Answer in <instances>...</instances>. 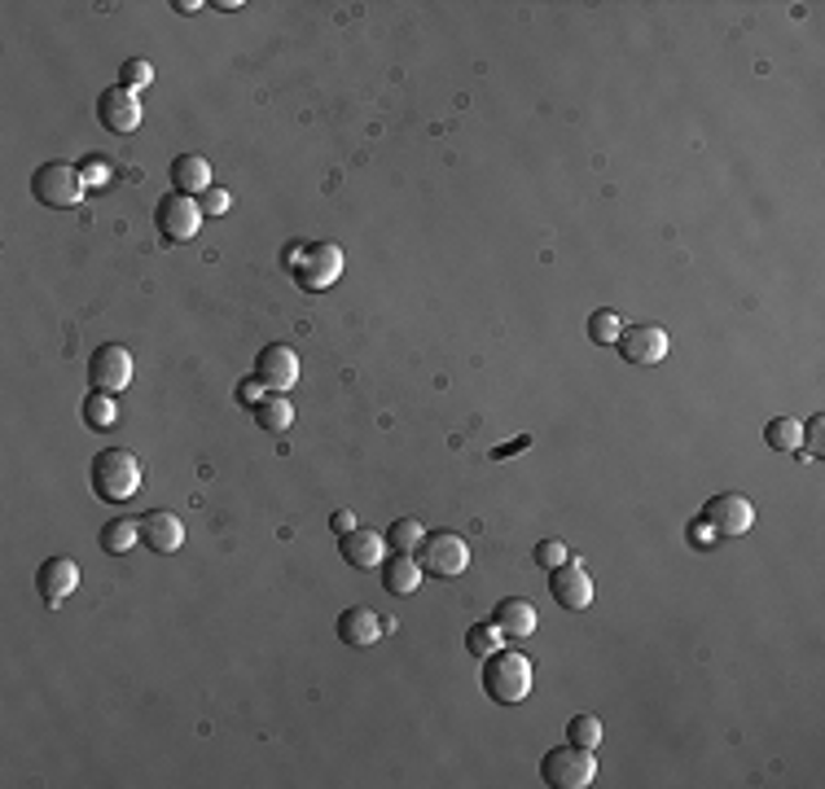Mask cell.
Wrapping results in <instances>:
<instances>
[{
	"instance_id": "484cf974",
	"label": "cell",
	"mask_w": 825,
	"mask_h": 789,
	"mask_svg": "<svg viewBox=\"0 0 825 789\" xmlns=\"http://www.w3.org/2000/svg\"><path fill=\"white\" fill-rule=\"evenodd\" d=\"M566 742L571 746H580V751H597L602 746V720L597 715H575L571 724H566Z\"/></svg>"
},
{
	"instance_id": "836d02e7",
	"label": "cell",
	"mask_w": 825,
	"mask_h": 789,
	"mask_svg": "<svg viewBox=\"0 0 825 789\" xmlns=\"http://www.w3.org/2000/svg\"><path fill=\"white\" fill-rule=\"evenodd\" d=\"M198 207H202V215H207V220H216V215H224V211H229V193L211 185V189L198 198Z\"/></svg>"
},
{
	"instance_id": "d6a6232c",
	"label": "cell",
	"mask_w": 825,
	"mask_h": 789,
	"mask_svg": "<svg viewBox=\"0 0 825 789\" xmlns=\"http://www.w3.org/2000/svg\"><path fill=\"white\" fill-rule=\"evenodd\" d=\"M268 394L273 391H268L260 378H242V382H238V403H246V408H260Z\"/></svg>"
},
{
	"instance_id": "44dd1931",
	"label": "cell",
	"mask_w": 825,
	"mask_h": 789,
	"mask_svg": "<svg viewBox=\"0 0 825 789\" xmlns=\"http://www.w3.org/2000/svg\"><path fill=\"white\" fill-rule=\"evenodd\" d=\"M101 548L106 553H114V557H123V553H132V544H141V522H132V518H114V522H106L101 526Z\"/></svg>"
},
{
	"instance_id": "4dcf8cb0",
	"label": "cell",
	"mask_w": 825,
	"mask_h": 789,
	"mask_svg": "<svg viewBox=\"0 0 825 789\" xmlns=\"http://www.w3.org/2000/svg\"><path fill=\"white\" fill-rule=\"evenodd\" d=\"M800 447H809L817 460L825 456V416H822V412L804 421V443H800Z\"/></svg>"
},
{
	"instance_id": "d4e9b609",
	"label": "cell",
	"mask_w": 825,
	"mask_h": 789,
	"mask_svg": "<svg viewBox=\"0 0 825 789\" xmlns=\"http://www.w3.org/2000/svg\"><path fill=\"white\" fill-rule=\"evenodd\" d=\"M383 535H387V548H396V553H413V548H421V540H426V531H421L417 518H396Z\"/></svg>"
},
{
	"instance_id": "603a6c76",
	"label": "cell",
	"mask_w": 825,
	"mask_h": 789,
	"mask_svg": "<svg viewBox=\"0 0 825 789\" xmlns=\"http://www.w3.org/2000/svg\"><path fill=\"white\" fill-rule=\"evenodd\" d=\"M765 443H769L773 452H800V443H804V425H800L795 416H773V421L765 425Z\"/></svg>"
},
{
	"instance_id": "e0dca14e",
	"label": "cell",
	"mask_w": 825,
	"mask_h": 789,
	"mask_svg": "<svg viewBox=\"0 0 825 789\" xmlns=\"http://www.w3.org/2000/svg\"><path fill=\"white\" fill-rule=\"evenodd\" d=\"M492 623L501 627V636L505 641H527L531 632H536V605L527 601V597H505L501 605H496V614H492Z\"/></svg>"
},
{
	"instance_id": "277c9868",
	"label": "cell",
	"mask_w": 825,
	"mask_h": 789,
	"mask_svg": "<svg viewBox=\"0 0 825 789\" xmlns=\"http://www.w3.org/2000/svg\"><path fill=\"white\" fill-rule=\"evenodd\" d=\"M31 193H35V202H44L53 211H70V207H79V198L88 193V185H84L79 167H70V163H44L31 176Z\"/></svg>"
},
{
	"instance_id": "4316f807",
	"label": "cell",
	"mask_w": 825,
	"mask_h": 789,
	"mask_svg": "<svg viewBox=\"0 0 825 789\" xmlns=\"http://www.w3.org/2000/svg\"><path fill=\"white\" fill-rule=\"evenodd\" d=\"M114 416H119V403H114V394L92 391L88 399H84V421H88L92 430H110V425H114Z\"/></svg>"
},
{
	"instance_id": "7a4b0ae2",
	"label": "cell",
	"mask_w": 825,
	"mask_h": 789,
	"mask_svg": "<svg viewBox=\"0 0 825 789\" xmlns=\"http://www.w3.org/2000/svg\"><path fill=\"white\" fill-rule=\"evenodd\" d=\"M483 693L496 707H518L531 693V663L518 649H496L483 658Z\"/></svg>"
},
{
	"instance_id": "2e32d148",
	"label": "cell",
	"mask_w": 825,
	"mask_h": 789,
	"mask_svg": "<svg viewBox=\"0 0 825 789\" xmlns=\"http://www.w3.org/2000/svg\"><path fill=\"white\" fill-rule=\"evenodd\" d=\"M141 544L154 548L158 557H167V553H176L185 544V522L176 513H167V509H154V513L141 518Z\"/></svg>"
},
{
	"instance_id": "52a82bcc",
	"label": "cell",
	"mask_w": 825,
	"mask_h": 789,
	"mask_svg": "<svg viewBox=\"0 0 825 789\" xmlns=\"http://www.w3.org/2000/svg\"><path fill=\"white\" fill-rule=\"evenodd\" d=\"M154 220H158V233H163L167 242H189V237H198V229H202L207 215H202L198 198H189V193H167V198L158 202Z\"/></svg>"
},
{
	"instance_id": "8fae6325",
	"label": "cell",
	"mask_w": 825,
	"mask_h": 789,
	"mask_svg": "<svg viewBox=\"0 0 825 789\" xmlns=\"http://www.w3.org/2000/svg\"><path fill=\"white\" fill-rule=\"evenodd\" d=\"M255 378H260L273 394L290 391V387L299 382V356H295V347H286V343L264 347L260 360H255Z\"/></svg>"
},
{
	"instance_id": "f546056e",
	"label": "cell",
	"mask_w": 825,
	"mask_h": 789,
	"mask_svg": "<svg viewBox=\"0 0 825 789\" xmlns=\"http://www.w3.org/2000/svg\"><path fill=\"white\" fill-rule=\"evenodd\" d=\"M79 176H84V185H88V189H106V185L114 180V167H110L106 158H88V163L79 167Z\"/></svg>"
},
{
	"instance_id": "8992f818",
	"label": "cell",
	"mask_w": 825,
	"mask_h": 789,
	"mask_svg": "<svg viewBox=\"0 0 825 789\" xmlns=\"http://www.w3.org/2000/svg\"><path fill=\"white\" fill-rule=\"evenodd\" d=\"M421 575H435V579H457V575H465V566H470V548H465V540L461 535H452V531H426V540H421Z\"/></svg>"
},
{
	"instance_id": "ba28073f",
	"label": "cell",
	"mask_w": 825,
	"mask_h": 789,
	"mask_svg": "<svg viewBox=\"0 0 825 789\" xmlns=\"http://www.w3.org/2000/svg\"><path fill=\"white\" fill-rule=\"evenodd\" d=\"M88 378H92V391L101 394H119L132 387V352L119 347V343H106L92 352L88 360Z\"/></svg>"
},
{
	"instance_id": "4fadbf2b",
	"label": "cell",
	"mask_w": 825,
	"mask_h": 789,
	"mask_svg": "<svg viewBox=\"0 0 825 789\" xmlns=\"http://www.w3.org/2000/svg\"><path fill=\"white\" fill-rule=\"evenodd\" d=\"M35 588H40V601L57 610V605L79 588V566H75L70 557H48V562H40V570H35Z\"/></svg>"
},
{
	"instance_id": "8d00e7d4",
	"label": "cell",
	"mask_w": 825,
	"mask_h": 789,
	"mask_svg": "<svg viewBox=\"0 0 825 789\" xmlns=\"http://www.w3.org/2000/svg\"><path fill=\"white\" fill-rule=\"evenodd\" d=\"M330 526H334L339 535H348V531H356V513H348V509H339V513L330 518Z\"/></svg>"
},
{
	"instance_id": "ffe728a7",
	"label": "cell",
	"mask_w": 825,
	"mask_h": 789,
	"mask_svg": "<svg viewBox=\"0 0 825 789\" xmlns=\"http://www.w3.org/2000/svg\"><path fill=\"white\" fill-rule=\"evenodd\" d=\"M172 185H176V193L202 198V193L211 189V167H207V158H202V154H180V158L172 163Z\"/></svg>"
},
{
	"instance_id": "d590c367",
	"label": "cell",
	"mask_w": 825,
	"mask_h": 789,
	"mask_svg": "<svg viewBox=\"0 0 825 789\" xmlns=\"http://www.w3.org/2000/svg\"><path fill=\"white\" fill-rule=\"evenodd\" d=\"M527 447H531V434H518V438L501 443V447L492 452V460H505V456H514V452H527Z\"/></svg>"
},
{
	"instance_id": "e575fe53",
	"label": "cell",
	"mask_w": 825,
	"mask_h": 789,
	"mask_svg": "<svg viewBox=\"0 0 825 789\" xmlns=\"http://www.w3.org/2000/svg\"><path fill=\"white\" fill-rule=\"evenodd\" d=\"M716 540H721V535H716V526H712L707 518H694V522H690V544H698V548H712Z\"/></svg>"
},
{
	"instance_id": "1f68e13d",
	"label": "cell",
	"mask_w": 825,
	"mask_h": 789,
	"mask_svg": "<svg viewBox=\"0 0 825 789\" xmlns=\"http://www.w3.org/2000/svg\"><path fill=\"white\" fill-rule=\"evenodd\" d=\"M562 562H566V548H562L558 540H540V544H536V566H540V570H553V566H562Z\"/></svg>"
},
{
	"instance_id": "5bb4252c",
	"label": "cell",
	"mask_w": 825,
	"mask_h": 789,
	"mask_svg": "<svg viewBox=\"0 0 825 789\" xmlns=\"http://www.w3.org/2000/svg\"><path fill=\"white\" fill-rule=\"evenodd\" d=\"M97 119L110 127V132H119V136H128V132H136V123H141V101H136V92H128V88H106L101 97H97Z\"/></svg>"
},
{
	"instance_id": "9c48e42d",
	"label": "cell",
	"mask_w": 825,
	"mask_h": 789,
	"mask_svg": "<svg viewBox=\"0 0 825 789\" xmlns=\"http://www.w3.org/2000/svg\"><path fill=\"white\" fill-rule=\"evenodd\" d=\"M549 592L562 610H588L593 605V579H588V566L584 562H562L549 570Z\"/></svg>"
},
{
	"instance_id": "3957f363",
	"label": "cell",
	"mask_w": 825,
	"mask_h": 789,
	"mask_svg": "<svg viewBox=\"0 0 825 789\" xmlns=\"http://www.w3.org/2000/svg\"><path fill=\"white\" fill-rule=\"evenodd\" d=\"M343 264H348V255H343V246H334V242H312V246H295V251H290V273H295V281H299L308 295L330 290V286L343 277Z\"/></svg>"
},
{
	"instance_id": "6da1fadb",
	"label": "cell",
	"mask_w": 825,
	"mask_h": 789,
	"mask_svg": "<svg viewBox=\"0 0 825 789\" xmlns=\"http://www.w3.org/2000/svg\"><path fill=\"white\" fill-rule=\"evenodd\" d=\"M92 491L106 504H128L141 491V460L128 447H106L92 456Z\"/></svg>"
},
{
	"instance_id": "30bf717a",
	"label": "cell",
	"mask_w": 825,
	"mask_h": 789,
	"mask_svg": "<svg viewBox=\"0 0 825 789\" xmlns=\"http://www.w3.org/2000/svg\"><path fill=\"white\" fill-rule=\"evenodd\" d=\"M703 518L716 526V535H729V540H734V535H747V531H751L756 509H751V500H747V496L725 491V496H712V500H707Z\"/></svg>"
},
{
	"instance_id": "7c38bea8",
	"label": "cell",
	"mask_w": 825,
	"mask_h": 789,
	"mask_svg": "<svg viewBox=\"0 0 825 789\" xmlns=\"http://www.w3.org/2000/svg\"><path fill=\"white\" fill-rule=\"evenodd\" d=\"M628 365H659L668 356V330L663 325H632L615 343Z\"/></svg>"
},
{
	"instance_id": "5b68a950",
	"label": "cell",
	"mask_w": 825,
	"mask_h": 789,
	"mask_svg": "<svg viewBox=\"0 0 825 789\" xmlns=\"http://www.w3.org/2000/svg\"><path fill=\"white\" fill-rule=\"evenodd\" d=\"M593 777H597V759H593V751H580V746H558V751H549L544 759H540V781L549 789H584L593 786Z\"/></svg>"
},
{
	"instance_id": "9a60e30c",
	"label": "cell",
	"mask_w": 825,
	"mask_h": 789,
	"mask_svg": "<svg viewBox=\"0 0 825 789\" xmlns=\"http://www.w3.org/2000/svg\"><path fill=\"white\" fill-rule=\"evenodd\" d=\"M339 553H343V562H348L352 570H378V566L387 562V535L356 526V531L339 535Z\"/></svg>"
},
{
	"instance_id": "7402d4cb",
	"label": "cell",
	"mask_w": 825,
	"mask_h": 789,
	"mask_svg": "<svg viewBox=\"0 0 825 789\" xmlns=\"http://www.w3.org/2000/svg\"><path fill=\"white\" fill-rule=\"evenodd\" d=\"M255 412V421H260V430H273V434H286L290 425H295V408H290V399L286 394H268L260 408H251Z\"/></svg>"
},
{
	"instance_id": "83f0119b",
	"label": "cell",
	"mask_w": 825,
	"mask_h": 789,
	"mask_svg": "<svg viewBox=\"0 0 825 789\" xmlns=\"http://www.w3.org/2000/svg\"><path fill=\"white\" fill-rule=\"evenodd\" d=\"M619 334H624V321H619L615 312H606V308H602V312H593V316H588V338H593L597 347H615V343H619Z\"/></svg>"
},
{
	"instance_id": "ac0fdd59",
	"label": "cell",
	"mask_w": 825,
	"mask_h": 789,
	"mask_svg": "<svg viewBox=\"0 0 825 789\" xmlns=\"http://www.w3.org/2000/svg\"><path fill=\"white\" fill-rule=\"evenodd\" d=\"M339 636H343L352 649H370V645L383 641V623H378V614H374L370 605H352V610L339 614Z\"/></svg>"
},
{
	"instance_id": "f1b7e54d",
	"label": "cell",
	"mask_w": 825,
	"mask_h": 789,
	"mask_svg": "<svg viewBox=\"0 0 825 789\" xmlns=\"http://www.w3.org/2000/svg\"><path fill=\"white\" fill-rule=\"evenodd\" d=\"M145 84H154V66H150L145 57H128V62L119 66V88H128V92H141Z\"/></svg>"
},
{
	"instance_id": "d6986e66",
	"label": "cell",
	"mask_w": 825,
	"mask_h": 789,
	"mask_svg": "<svg viewBox=\"0 0 825 789\" xmlns=\"http://www.w3.org/2000/svg\"><path fill=\"white\" fill-rule=\"evenodd\" d=\"M378 575H383V588H387L392 597H413L417 584H421V562H417L413 553H392V557L378 566Z\"/></svg>"
},
{
	"instance_id": "cb8c5ba5",
	"label": "cell",
	"mask_w": 825,
	"mask_h": 789,
	"mask_svg": "<svg viewBox=\"0 0 825 789\" xmlns=\"http://www.w3.org/2000/svg\"><path fill=\"white\" fill-rule=\"evenodd\" d=\"M505 645V636H501V627L496 623H470V632H465V649L483 663L487 654H496Z\"/></svg>"
}]
</instances>
